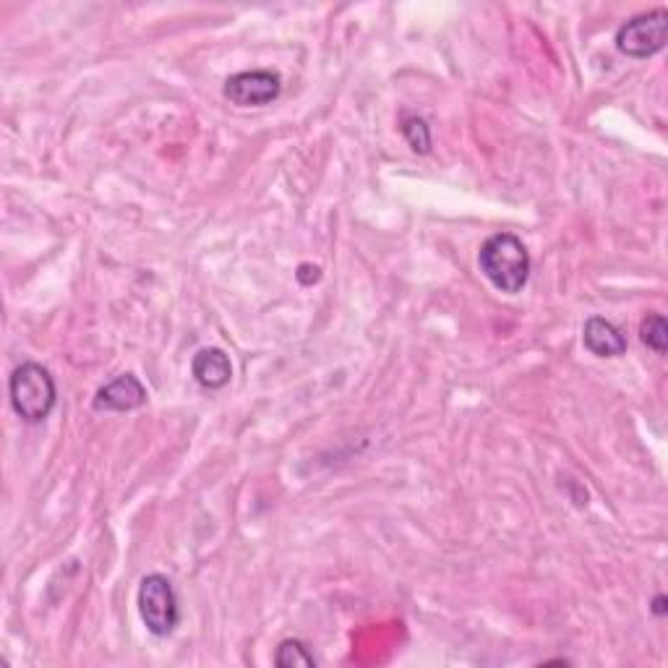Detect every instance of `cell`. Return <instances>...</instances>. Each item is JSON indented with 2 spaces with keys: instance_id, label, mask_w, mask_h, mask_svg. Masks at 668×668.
Here are the masks:
<instances>
[{
  "instance_id": "obj_10",
  "label": "cell",
  "mask_w": 668,
  "mask_h": 668,
  "mask_svg": "<svg viewBox=\"0 0 668 668\" xmlns=\"http://www.w3.org/2000/svg\"><path fill=\"white\" fill-rule=\"evenodd\" d=\"M640 340H643L651 350H656V353H666V350H668L666 316L647 314L643 324H640Z\"/></svg>"
},
{
  "instance_id": "obj_2",
  "label": "cell",
  "mask_w": 668,
  "mask_h": 668,
  "mask_svg": "<svg viewBox=\"0 0 668 668\" xmlns=\"http://www.w3.org/2000/svg\"><path fill=\"white\" fill-rule=\"evenodd\" d=\"M9 397L13 413L24 423H43L56 408L58 387L50 371L35 361H26L11 374Z\"/></svg>"
},
{
  "instance_id": "obj_8",
  "label": "cell",
  "mask_w": 668,
  "mask_h": 668,
  "mask_svg": "<svg viewBox=\"0 0 668 668\" xmlns=\"http://www.w3.org/2000/svg\"><path fill=\"white\" fill-rule=\"evenodd\" d=\"M191 374L204 389H222L233 379L231 358L220 348H204L194 355Z\"/></svg>"
},
{
  "instance_id": "obj_7",
  "label": "cell",
  "mask_w": 668,
  "mask_h": 668,
  "mask_svg": "<svg viewBox=\"0 0 668 668\" xmlns=\"http://www.w3.org/2000/svg\"><path fill=\"white\" fill-rule=\"evenodd\" d=\"M583 342L593 355L598 358H619L626 353V337L617 324L603 319V316H590L585 321Z\"/></svg>"
},
{
  "instance_id": "obj_5",
  "label": "cell",
  "mask_w": 668,
  "mask_h": 668,
  "mask_svg": "<svg viewBox=\"0 0 668 668\" xmlns=\"http://www.w3.org/2000/svg\"><path fill=\"white\" fill-rule=\"evenodd\" d=\"M225 97L238 107H261L274 103L282 92L280 73L256 69V71H241L233 73L225 81Z\"/></svg>"
},
{
  "instance_id": "obj_6",
  "label": "cell",
  "mask_w": 668,
  "mask_h": 668,
  "mask_svg": "<svg viewBox=\"0 0 668 668\" xmlns=\"http://www.w3.org/2000/svg\"><path fill=\"white\" fill-rule=\"evenodd\" d=\"M144 402L147 387L133 374L116 376L94 395V410H99V413H126V410L141 408Z\"/></svg>"
},
{
  "instance_id": "obj_4",
  "label": "cell",
  "mask_w": 668,
  "mask_h": 668,
  "mask_svg": "<svg viewBox=\"0 0 668 668\" xmlns=\"http://www.w3.org/2000/svg\"><path fill=\"white\" fill-rule=\"evenodd\" d=\"M668 13L664 9L640 13L619 26L617 47L630 58H651L666 47Z\"/></svg>"
},
{
  "instance_id": "obj_9",
  "label": "cell",
  "mask_w": 668,
  "mask_h": 668,
  "mask_svg": "<svg viewBox=\"0 0 668 668\" xmlns=\"http://www.w3.org/2000/svg\"><path fill=\"white\" fill-rule=\"evenodd\" d=\"M274 664L280 668H295V666H306L314 668L316 658L314 653H308V645L303 640H282L280 647L274 653Z\"/></svg>"
},
{
  "instance_id": "obj_11",
  "label": "cell",
  "mask_w": 668,
  "mask_h": 668,
  "mask_svg": "<svg viewBox=\"0 0 668 668\" xmlns=\"http://www.w3.org/2000/svg\"><path fill=\"white\" fill-rule=\"evenodd\" d=\"M405 141L410 144V150L418 154H426L431 150V131L426 126V120L418 118V116H402V126H400Z\"/></svg>"
},
{
  "instance_id": "obj_12",
  "label": "cell",
  "mask_w": 668,
  "mask_h": 668,
  "mask_svg": "<svg viewBox=\"0 0 668 668\" xmlns=\"http://www.w3.org/2000/svg\"><path fill=\"white\" fill-rule=\"evenodd\" d=\"M653 611H656L658 617H664V613H666V596H656V600H653Z\"/></svg>"
},
{
  "instance_id": "obj_3",
  "label": "cell",
  "mask_w": 668,
  "mask_h": 668,
  "mask_svg": "<svg viewBox=\"0 0 668 668\" xmlns=\"http://www.w3.org/2000/svg\"><path fill=\"white\" fill-rule=\"evenodd\" d=\"M141 622L154 637H167L180 624V603L173 583L165 575H147L139 585Z\"/></svg>"
},
{
  "instance_id": "obj_1",
  "label": "cell",
  "mask_w": 668,
  "mask_h": 668,
  "mask_svg": "<svg viewBox=\"0 0 668 668\" xmlns=\"http://www.w3.org/2000/svg\"><path fill=\"white\" fill-rule=\"evenodd\" d=\"M478 265L485 280L502 293L515 295L530 280V254L525 243L512 233H496L481 246Z\"/></svg>"
}]
</instances>
